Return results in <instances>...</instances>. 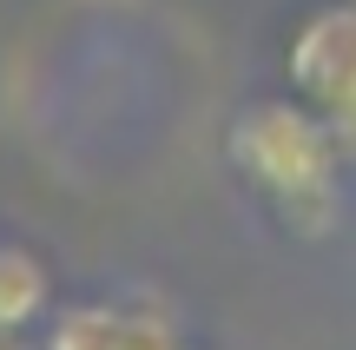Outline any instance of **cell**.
<instances>
[{
  "mask_svg": "<svg viewBox=\"0 0 356 350\" xmlns=\"http://www.w3.org/2000/svg\"><path fill=\"white\" fill-rule=\"evenodd\" d=\"M238 179L277 212L291 232L323 238L343 218V139L310 100H251L225 132Z\"/></svg>",
  "mask_w": 356,
  "mask_h": 350,
  "instance_id": "cell-1",
  "label": "cell"
},
{
  "mask_svg": "<svg viewBox=\"0 0 356 350\" xmlns=\"http://www.w3.org/2000/svg\"><path fill=\"white\" fill-rule=\"evenodd\" d=\"M291 93L310 100L356 159V7H317L291 33Z\"/></svg>",
  "mask_w": 356,
  "mask_h": 350,
  "instance_id": "cell-2",
  "label": "cell"
},
{
  "mask_svg": "<svg viewBox=\"0 0 356 350\" xmlns=\"http://www.w3.org/2000/svg\"><path fill=\"white\" fill-rule=\"evenodd\" d=\"M40 350H185L165 311L132 298H92V304H66L47 324Z\"/></svg>",
  "mask_w": 356,
  "mask_h": 350,
  "instance_id": "cell-3",
  "label": "cell"
},
{
  "mask_svg": "<svg viewBox=\"0 0 356 350\" xmlns=\"http://www.w3.org/2000/svg\"><path fill=\"white\" fill-rule=\"evenodd\" d=\"M53 311V278L26 245H0V331H26Z\"/></svg>",
  "mask_w": 356,
  "mask_h": 350,
  "instance_id": "cell-4",
  "label": "cell"
},
{
  "mask_svg": "<svg viewBox=\"0 0 356 350\" xmlns=\"http://www.w3.org/2000/svg\"><path fill=\"white\" fill-rule=\"evenodd\" d=\"M0 350H33V344H26L20 331H0Z\"/></svg>",
  "mask_w": 356,
  "mask_h": 350,
  "instance_id": "cell-5",
  "label": "cell"
}]
</instances>
